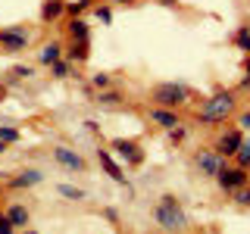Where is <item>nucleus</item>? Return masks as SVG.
Here are the masks:
<instances>
[{
  "instance_id": "f257e3e1",
  "label": "nucleus",
  "mask_w": 250,
  "mask_h": 234,
  "mask_svg": "<svg viewBox=\"0 0 250 234\" xmlns=\"http://www.w3.org/2000/svg\"><path fill=\"white\" fill-rule=\"evenodd\" d=\"M153 218H156V225H160L163 231H182L185 225H188V215H185V209L178 206V200L172 197V194H166V197H160Z\"/></svg>"
},
{
  "instance_id": "f03ea898",
  "label": "nucleus",
  "mask_w": 250,
  "mask_h": 234,
  "mask_svg": "<svg viewBox=\"0 0 250 234\" xmlns=\"http://www.w3.org/2000/svg\"><path fill=\"white\" fill-rule=\"evenodd\" d=\"M231 109H234V97L229 91L213 94V97L200 106V122H207V125L209 122H225V116H231Z\"/></svg>"
},
{
  "instance_id": "7ed1b4c3",
  "label": "nucleus",
  "mask_w": 250,
  "mask_h": 234,
  "mask_svg": "<svg viewBox=\"0 0 250 234\" xmlns=\"http://www.w3.org/2000/svg\"><path fill=\"white\" fill-rule=\"evenodd\" d=\"M153 100L160 106H182L188 100V91L182 84H175V81H166V84H160V88L153 91Z\"/></svg>"
},
{
  "instance_id": "20e7f679",
  "label": "nucleus",
  "mask_w": 250,
  "mask_h": 234,
  "mask_svg": "<svg viewBox=\"0 0 250 234\" xmlns=\"http://www.w3.org/2000/svg\"><path fill=\"white\" fill-rule=\"evenodd\" d=\"M28 44V31L22 25H13V28H0V47H3L6 53H19L25 50Z\"/></svg>"
},
{
  "instance_id": "39448f33",
  "label": "nucleus",
  "mask_w": 250,
  "mask_h": 234,
  "mask_svg": "<svg viewBox=\"0 0 250 234\" xmlns=\"http://www.w3.org/2000/svg\"><path fill=\"white\" fill-rule=\"evenodd\" d=\"M113 150L122 156L125 162H128V166H141V162H144V153H141V147L135 144V140H113Z\"/></svg>"
},
{
  "instance_id": "423d86ee",
  "label": "nucleus",
  "mask_w": 250,
  "mask_h": 234,
  "mask_svg": "<svg viewBox=\"0 0 250 234\" xmlns=\"http://www.w3.org/2000/svg\"><path fill=\"white\" fill-rule=\"evenodd\" d=\"M53 159H57L62 169H69V172H82L84 169V159L75 150H69V147H57V150H53Z\"/></svg>"
},
{
  "instance_id": "0eeeda50",
  "label": "nucleus",
  "mask_w": 250,
  "mask_h": 234,
  "mask_svg": "<svg viewBox=\"0 0 250 234\" xmlns=\"http://www.w3.org/2000/svg\"><path fill=\"white\" fill-rule=\"evenodd\" d=\"M197 169L203 172V175H219L225 166H222V159H219L213 150H200L197 153Z\"/></svg>"
},
{
  "instance_id": "6e6552de",
  "label": "nucleus",
  "mask_w": 250,
  "mask_h": 234,
  "mask_svg": "<svg viewBox=\"0 0 250 234\" xmlns=\"http://www.w3.org/2000/svg\"><path fill=\"white\" fill-rule=\"evenodd\" d=\"M244 181H247L244 169H222V172H219V184H222V187H241Z\"/></svg>"
},
{
  "instance_id": "1a4fd4ad",
  "label": "nucleus",
  "mask_w": 250,
  "mask_h": 234,
  "mask_svg": "<svg viewBox=\"0 0 250 234\" xmlns=\"http://www.w3.org/2000/svg\"><path fill=\"white\" fill-rule=\"evenodd\" d=\"M238 147H241V135H238V131H225L222 140H219V150L216 153L231 156V153H238Z\"/></svg>"
},
{
  "instance_id": "9d476101",
  "label": "nucleus",
  "mask_w": 250,
  "mask_h": 234,
  "mask_svg": "<svg viewBox=\"0 0 250 234\" xmlns=\"http://www.w3.org/2000/svg\"><path fill=\"white\" fill-rule=\"evenodd\" d=\"M97 156H100V166L106 169V175H113V181H119V184H125V175H122V169L113 162V156H109L106 150H97Z\"/></svg>"
},
{
  "instance_id": "9b49d317",
  "label": "nucleus",
  "mask_w": 250,
  "mask_h": 234,
  "mask_svg": "<svg viewBox=\"0 0 250 234\" xmlns=\"http://www.w3.org/2000/svg\"><path fill=\"white\" fill-rule=\"evenodd\" d=\"M44 181V175L38 169H25L19 178H13V187H35V184H41Z\"/></svg>"
},
{
  "instance_id": "f8f14e48",
  "label": "nucleus",
  "mask_w": 250,
  "mask_h": 234,
  "mask_svg": "<svg viewBox=\"0 0 250 234\" xmlns=\"http://www.w3.org/2000/svg\"><path fill=\"white\" fill-rule=\"evenodd\" d=\"M150 119H153V122H160L163 128H175V125H178V116H175V113H169V109H163V106L150 109Z\"/></svg>"
},
{
  "instance_id": "ddd939ff",
  "label": "nucleus",
  "mask_w": 250,
  "mask_h": 234,
  "mask_svg": "<svg viewBox=\"0 0 250 234\" xmlns=\"http://www.w3.org/2000/svg\"><path fill=\"white\" fill-rule=\"evenodd\" d=\"M60 57H62V47H60L57 41H50V44L41 47V62H44V66H53V62H60Z\"/></svg>"
},
{
  "instance_id": "4468645a",
  "label": "nucleus",
  "mask_w": 250,
  "mask_h": 234,
  "mask_svg": "<svg viewBox=\"0 0 250 234\" xmlns=\"http://www.w3.org/2000/svg\"><path fill=\"white\" fill-rule=\"evenodd\" d=\"M6 218H10L13 228H25L28 225V209L25 206H10L6 209Z\"/></svg>"
},
{
  "instance_id": "2eb2a0df",
  "label": "nucleus",
  "mask_w": 250,
  "mask_h": 234,
  "mask_svg": "<svg viewBox=\"0 0 250 234\" xmlns=\"http://www.w3.org/2000/svg\"><path fill=\"white\" fill-rule=\"evenodd\" d=\"M62 13H66V3H62V0H47V3H44V10H41V16H44L47 22L60 19Z\"/></svg>"
},
{
  "instance_id": "dca6fc26",
  "label": "nucleus",
  "mask_w": 250,
  "mask_h": 234,
  "mask_svg": "<svg viewBox=\"0 0 250 234\" xmlns=\"http://www.w3.org/2000/svg\"><path fill=\"white\" fill-rule=\"evenodd\" d=\"M69 35H72V41H88V22H84V19H72V22H69Z\"/></svg>"
},
{
  "instance_id": "f3484780",
  "label": "nucleus",
  "mask_w": 250,
  "mask_h": 234,
  "mask_svg": "<svg viewBox=\"0 0 250 234\" xmlns=\"http://www.w3.org/2000/svg\"><path fill=\"white\" fill-rule=\"evenodd\" d=\"M69 59H72V62L88 59V41H75L72 47H69Z\"/></svg>"
},
{
  "instance_id": "a211bd4d",
  "label": "nucleus",
  "mask_w": 250,
  "mask_h": 234,
  "mask_svg": "<svg viewBox=\"0 0 250 234\" xmlns=\"http://www.w3.org/2000/svg\"><path fill=\"white\" fill-rule=\"evenodd\" d=\"M57 191H60V194H62L66 200H84V191H82V187H72V184H60Z\"/></svg>"
},
{
  "instance_id": "6ab92c4d",
  "label": "nucleus",
  "mask_w": 250,
  "mask_h": 234,
  "mask_svg": "<svg viewBox=\"0 0 250 234\" xmlns=\"http://www.w3.org/2000/svg\"><path fill=\"white\" fill-rule=\"evenodd\" d=\"M0 140H3V144H16V140H19V131L10 128V125H0Z\"/></svg>"
},
{
  "instance_id": "aec40b11",
  "label": "nucleus",
  "mask_w": 250,
  "mask_h": 234,
  "mask_svg": "<svg viewBox=\"0 0 250 234\" xmlns=\"http://www.w3.org/2000/svg\"><path fill=\"white\" fill-rule=\"evenodd\" d=\"M238 159H241V166H247V162H250V137H241V147H238Z\"/></svg>"
},
{
  "instance_id": "412c9836",
  "label": "nucleus",
  "mask_w": 250,
  "mask_h": 234,
  "mask_svg": "<svg viewBox=\"0 0 250 234\" xmlns=\"http://www.w3.org/2000/svg\"><path fill=\"white\" fill-rule=\"evenodd\" d=\"M234 41H238V47H241V50H247V53H250V28H238Z\"/></svg>"
},
{
  "instance_id": "4be33fe9",
  "label": "nucleus",
  "mask_w": 250,
  "mask_h": 234,
  "mask_svg": "<svg viewBox=\"0 0 250 234\" xmlns=\"http://www.w3.org/2000/svg\"><path fill=\"white\" fill-rule=\"evenodd\" d=\"M69 72H72V66H69V62H53V75H57V78H66Z\"/></svg>"
},
{
  "instance_id": "5701e85b",
  "label": "nucleus",
  "mask_w": 250,
  "mask_h": 234,
  "mask_svg": "<svg viewBox=\"0 0 250 234\" xmlns=\"http://www.w3.org/2000/svg\"><path fill=\"white\" fill-rule=\"evenodd\" d=\"M119 100H122V97H119L116 91H106V94H100V97H97V103H106V106H109V103H119Z\"/></svg>"
},
{
  "instance_id": "b1692460",
  "label": "nucleus",
  "mask_w": 250,
  "mask_h": 234,
  "mask_svg": "<svg viewBox=\"0 0 250 234\" xmlns=\"http://www.w3.org/2000/svg\"><path fill=\"white\" fill-rule=\"evenodd\" d=\"M84 6H88V0H75V3H66V13H72V19H75V16L84 10Z\"/></svg>"
},
{
  "instance_id": "393cba45",
  "label": "nucleus",
  "mask_w": 250,
  "mask_h": 234,
  "mask_svg": "<svg viewBox=\"0 0 250 234\" xmlns=\"http://www.w3.org/2000/svg\"><path fill=\"white\" fill-rule=\"evenodd\" d=\"M91 84H94V88H106V84H109V75L106 72H97V75L91 78Z\"/></svg>"
},
{
  "instance_id": "a878e982",
  "label": "nucleus",
  "mask_w": 250,
  "mask_h": 234,
  "mask_svg": "<svg viewBox=\"0 0 250 234\" xmlns=\"http://www.w3.org/2000/svg\"><path fill=\"white\" fill-rule=\"evenodd\" d=\"M28 75H35V69H31V66H16L13 69V78H28Z\"/></svg>"
},
{
  "instance_id": "bb28decb",
  "label": "nucleus",
  "mask_w": 250,
  "mask_h": 234,
  "mask_svg": "<svg viewBox=\"0 0 250 234\" xmlns=\"http://www.w3.org/2000/svg\"><path fill=\"white\" fill-rule=\"evenodd\" d=\"M0 234H13V225L6 218V213H0Z\"/></svg>"
},
{
  "instance_id": "cd10ccee",
  "label": "nucleus",
  "mask_w": 250,
  "mask_h": 234,
  "mask_svg": "<svg viewBox=\"0 0 250 234\" xmlns=\"http://www.w3.org/2000/svg\"><path fill=\"white\" fill-rule=\"evenodd\" d=\"M97 19H100V22H109V19H113V13H109L106 6H104V10H100V6H97Z\"/></svg>"
},
{
  "instance_id": "c85d7f7f",
  "label": "nucleus",
  "mask_w": 250,
  "mask_h": 234,
  "mask_svg": "<svg viewBox=\"0 0 250 234\" xmlns=\"http://www.w3.org/2000/svg\"><path fill=\"white\" fill-rule=\"evenodd\" d=\"M238 203H244V206H250V191H241V194H238Z\"/></svg>"
},
{
  "instance_id": "c756f323",
  "label": "nucleus",
  "mask_w": 250,
  "mask_h": 234,
  "mask_svg": "<svg viewBox=\"0 0 250 234\" xmlns=\"http://www.w3.org/2000/svg\"><path fill=\"white\" fill-rule=\"evenodd\" d=\"M241 125H244V128H250V113H244V116H241Z\"/></svg>"
},
{
  "instance_id": "7c9ffc66",
  "label": "nucleus",
  "mask_w": 250,
  "mask_h": 234,
  "mask_svg": "<svg viewBox=\"0 0 250 234\" xmlns=\"http://www.w3.org/2000/svg\"><path fill=\"white\" fill-rule=\"evenodd\" d=\"M6 97V88H3V84H0V100H3Z\"/></svg>"
},
{
  "instance_id": "2f4dec72",
  "label": "nucleus",
  "mask_w": 250,
  "mask_h": 234,
  "mask_svg": "<svg viewBox=\"0 0 250 234\" xmlns=\"http://www.w3.org/2000/svg\"><path fill=\"white\" fill-rule=\"evenodd\" d=\"M3 150H6V144H3V140H0V153H3Z\"/></svg>"
}]
</instances>
